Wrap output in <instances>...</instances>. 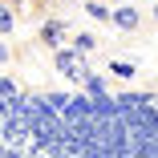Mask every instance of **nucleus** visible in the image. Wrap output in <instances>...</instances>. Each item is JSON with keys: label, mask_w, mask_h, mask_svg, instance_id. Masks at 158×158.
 <instances>
[{"label": "nucleus", "mask_w": 158, "mask_h": 158, "mask_svg": "<svg viewBox=\"0 0 158 158\" xmlns=\"http://www.w3.org/2000/svg\"><path fill=\"white\" fill-rule=\"evenodd\" d=\"M53 65H57V73L61 77H69V81H85L89 77V69H85V53L81 49H57L53 53Z\"/></svg>", "instance_id": "1"}, {"label": "nucleus", "mask_w": 158, "mask_h": 158, "mask_svg": "<svg viewBox=\"0 0 158 158\" xmlns=\"http://www.w3.org/2000/svg\"><path fill=\"white\" fill-rule=\"evenodd\" d=\"M65 37H69V28H65V20H61V16H49V20L41 24V45H45L49 53L65 49Z\"/></svg>", "instance_id": "2"}, {"label": "nucleus", "mask_w": 158, "mask_h": 158, "mask_svg": "<svg viewBox=\"0 0 158 158\" xmlns=\"http://www.w3.org/2000/svg\"><path fill=\"white\" fill-rule=\"evenodd\" d=\"M114 28H122V33H138V24H142V12L134 4H114Z\"/></svg>", "instance_id": "3"}, {"label": "nucleus", "mask_w": 158, "mask_h": 158, "mask_svg": "<svg viewBox=\"0 0 158 158\" xmlns=\"http://www.w3.org/2000/svg\"><path fill=\"white\" fill-rule=\"evenodd\" d=\"M85 12H89V20H114V8H110V4H102V0H89Z\"/></svg>", "instance_id": "4"}, {"label": "nucleus", "mask_w": 158, "mask_h": 158, "mask_svg": "<svg viewBox=\"0 0 158 158\" xmlns=\"http://www.w3.org/2000/svg\"><path fill=\"white\" fill-rule=\"evenodd\" d=\"M110 73L122 77V81H130V77L138 73V65H134V61H110Z\"/></svg>", "instance_id": "5"}, {"label": "nucleus", "mask_w": 158, "mask_h": 158, "mask_svg": "<svg viewBox=\"0 0 158 158\" xmlns=\"http://www.w3.org/2000/svg\"><path fill=\"white\" fill-rule=\"evenodd\" d=\"M12 28H16V8H12V4H4V8H0V33L8 37Z\"/></svg>", "instance_id": "6"}, {"label": "nucleus", "mask_w": 158, "mask_h": 158, "mask_svg": "<svg viewBox=\"0 0 158 158\" xmlns=\"http://www.w3.org/2000/svg\"><path fill=\"white\" fill-rule=\"evenodd\" d=\"M73 49H81V53L89 57L93 49H98V37H93V33H77V37H73Z\"/></svg>", "instance_id": "7"}, {"label": "nucleus", "mask_w": 158, "mask_h": 158, "mask_svg": "<svg viewBox=\"0 0 158 158\" xmlns=\"http://www.w3.org/2000/svg\"><path fill=\"white\" fill-rule=\"evenodd\" d=\"M154 20H158V4H154Z\"/></svg>", "instance_id": "8"}]
</instances>
